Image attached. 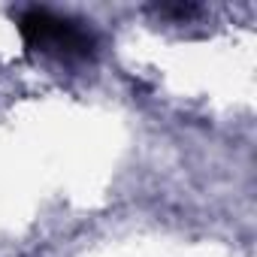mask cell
<instances>
[{"label":"cell","mask_w":257,"mask_h":257,"mask_svg":"<svg viewBox=\"0 0 257 257\" xmlns=\"http://www.w3.org/2000/svg\"><path fill=\"white\" fill-rule=\"evenodd\" d=\"M19 31L28 49L55 61H88L97 52V37L76 19L46 7H28L19 13Z\"/></svg>","instance_id":"6da1fadb"},{"label":"cell","mask_w":257,"mask_h":257,"mask_svg":"<svg viewBox=\"0 0 257 257\" xmlns=\"http://www.w3.org/2000/svg\"><path fill=\"white\" fill-rule=\"evenodd\" d=\"M200 13V7L194 4H176V7H158V16H167V19H179V22H188Z\"/></svg>","instance_id":"7a4b0ae2"}]
</instances>
